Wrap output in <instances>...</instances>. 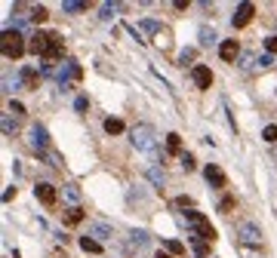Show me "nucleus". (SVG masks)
Segmentation results:
<instances>
[{"label": "nucleus", "instance_id": "obj_23", "mask_svg": "<svg viewBox=\"0 0 277 258\" xmlns=\"http://www.w3.org/2000/svg\"><path fill=\"white\" fill-rule=\"evenodd\" d=\"M129 243H133L136 249H142V246L148 243V234H145V231H133V240H129Z\"/></svg>", "mask_w": 277, "mask_h": 258}, {"label": "nucleus", "instance_id": "obj_13", "mask_svg": "<svg viewBox=\"0 0 277 258\" xmlns=\"http://www.w3.org/2000/svg\"><path fill=\"white\" fill-rule=\"evenodd\" d=\"M62 221H65V225H80V221H83V209H80V206H71V209H65Z\"/></svg>", "mask_w": 277, "mask_h": 258}, {"label": "nucleus", "instance_id": "obj_16", "mask_svg": "<svg viewBox=\"0 0 277 258\" xmlns=\"http://www.w3.org/2000/svg\"><path fill=\"white\" fill-rule=\"evenodd\" d=\"M166 147H170V154H182V135L170 132V135H166Z\"/></svg>", "mask_w": 277, "mask_h": 258}, {"label": "nucleus", "instance_id": "obj_38", "mask_svg": "<svg viewBox=\"0 0 277 258\" xmlns=\"http://www.w3.org/2000/svg\"><path fill=\"white\" fill-rule=\"evenodd\" d=\"M176 206H179V209H185V206H191V200H188V197H179V200H176Z\"/></svg>", "mask_w": 277, "mask_h": 258}, {"label": "nucleus", "instance_id": "obj_34", "mask_svg": "<svg viewBox=\"0 0 277 258\" xmlns=\"http://www.w3.org/2000/svg\"><path fill=\"white\" fill-rule=\"evenodd\" d=\"M179 62L185 65V62H194V49H185L182 55H179Z\"/></svg>", "mask_w": 277, "mask_h": 258}, {"label": "nucleus", "instance_id": "obj_28", "mask_svg": "<svg viewBox=\"0 0 277 258\" xmlns=\"http://www.w3.org/2000/svg\"><path fill=\"white\" fill-rule=\"evenodd\" d=\"M117 9H120L117 3H105V6H102V18H111V15H114Z\"/></svg>", "mask_w": 277, "mask_h": 258}, {"label": "nucleus", "instance_id": "obj_8", "mask_svg": "<svg viewBox=\"0 0 277 258\" xmlns=\"http://www.w3.org/2000/svg\"><path fill=\"white\" fill-rule=\"evenodd\" d=\"M203 178H207L213 188H219V191H222V188H228V178H225V172H222L216 163H210L207 169H203Z\"/></svg>", "mask_w": 277, "mask_h": 258}, {"label": "nucleus", "instance_id": "obj_24", "mask_svg": "<svg viewBox=\"0 0 277 258\" xmlns=\"http://www.w3.org/2000/svg\"><path fill=\"white\" fill-rule=\"evenodd\" d=\"M15 132V120H9V114H3V135H12Z\"/></svg>", "mask_w": 277, "mask_h": 258}, {"label": "nucleus", "instance_id": "obj_2", "mask_svg": "<svg viewBox=\"0 0 277 258\" xmlns=\"http://www.w3.org/2000/svg\"><path fill=\"white\" fill-rule=\"evenodd\" d=\"M0 49H3V55L6 59H22V52H25V37H22V31H3V37H0Z\"/></svg>", "mask_w": 277, "mask_h": 258}, {"label": "nucleus", "instance_id": "obj_27", "mask_svg": "<svg viewBox=\"0 0 277 258\" xmlns=\"http://www.w3.org/2000/svg\"><path fill=\"white\" fill-rule=\"evenodd\" d=\"M231 209H234V197H225V200L219 203V212H225V215H228Z\"/></svg>", "mask_w": 277, "mask_h": 258}, {"label": "nucleus", "instance_id": "obj_10", "mask_svg": "<svg viewBox=\"0 0 277 258\" xmlns=\"http://www.w3.org/2000/svg\"><path fill=\"white\" fill-rule=\"evenodd\" d=\"M191 77H194V86H197V89H210V86H213V71H210L207 65H194Z\"/></svg>", "mask_w": 277, "mask_h": 258}, {"label": "nucleus", "instance_id": "obj_25", "mask_svg": "<svg viewBox=\"0 0 277 258\" xmlns=\"http://www.w3.org/2000/svg\"><path fill=\"white\" fill-rule=\"evenodd\" d=\"M148 178H151L157 188H160V184H163V169H148Z\"/></svg>", "mask_w": 277, "mask_h": 258}, {"label": "nucleus", "instance_id": "obj_18", "mask_svg": "<svg viewBox=\"0 0 277 258\" xmlns=\"http://www.w3.org/2000/svg\"><path fill=\"white\" fill-rule=\"evenodd\" d=\"M200 43L203 46H213L216 43V31L213 28H200Z\"/></svg>", "mask_w": 277, "mask_h": 258}, {"label": "nucleus", "instance_id": "obj_29", "mask_svg": "<svg viewBox=\"0 0 277 258\" xmlns=\"http://www.w3.org/2000/svg\"><path fill=\"white\" fill-rule=\"evenodd\" d=\"M265 49H268V55L277 52V37H265Z\"/></svg>", "mask_w": 277, "mask_h": 258}, {"label": "nucleus", "instance_id": "obj_6", "mask_svg": "<svg viewBox=\"0 0 277 258\" xmlns=\"http://www.w3.org/2000/svg\"><path fill=\"white\" fill-rule=\"evenodd\" d=\"M31 147H34V151L40 154V157L49 151V135H46L43 126H31Z\"/></svg>", "mask_w": 277, "mask_h": 258}, {"label": "nucleus", "instance_id": "obj_21", "mask_svg": "<svg viewBox=\"0 0 277 258\" xmlns=\"http://www.w3.org/2000/svg\"><path fill=\"white\" fill-rule=\"evenodd\" d=\"M28 18H31V22H34V25H37V22H46V6H34Z\"/></svg>", "mask_w": 277, "mask_h": 258}, {"label": "nucleus", "instance_id": "obj_7", "mask_svg": "<svg viewBox=\"0 0 277 258\" xmlns=\"http://www.w3.org/2000/svg\"><path fill=\"white\" fill-rule=\"evenodd\" d=\"M28 49H31L34 55H40V59H43V55L49 52V31H46V34H43V31L31 34V40H28Z\"/></svg>", "mask_w": 277, "mask_h": 258}, {"label": "nucleus", "instance_id": "obj_12", "mask_svg": "<svg viewBox=\"0 0 277 258\" xmlns=\"http://www.w3.org/2000/svg\"><path fill=\"white\" fill-rule=\"evenodd\" d=\"M22 86L25 89H37V86H40V74H37L34 68H25L22 71Z\"/></svg>", "mask_w": 277, "mask_h": 258}, {"label": "nucleus", "instance_id": "obj_5", "mask_svg": "<svg viewBox=\"0 0 277 258\" xmlns=\"http://www.w3.org/2000/svg\"><path fill=\"white\" fill-rule=\"evenodd\" d=\"M253 15H256V6L250 3V0H244V3L234 9V18H231V22H234V28H247V25L253 22Z\"/></svg>", "mask_w": 277, "mask_h": 258}, {"label": "nucleus", "instance_id": "obj_26", "mask_svg": "<svg viewBox=\"0 0 277 258\" xmlns=\"http://www.w3.org/2000/svg\"><path fill=\"white\" fill-rule=\"evenodd\" d=\"M262 138L274 144V141H277V126H265V132H262Z\"/></svg>", "mask_w": 277, "mask_h": 258}, {"label": "nucleus", "instance_id": "obj_20", "mask_svg": "<svg viewBox=\"0 0 277 258\" xmlns=\"http://www.w3.org/2000/svg\"><path fill=\"white\" fill-rule=\"evenodd\" d=\"M62 9H65V12H83V9H86V3H80V0H65Z\"/></svg>", "mask_w": 277, "mask_h": 258}, {"label": "nucleus", "instance_id": "obj_33", "mask_svg": "<svg viewBox=\"0 0 277 258\" xmlns=\"http://www.w3.org/2000/svg\"><path fill=\"white\" fill-rule=\"evenodd\" d=\"M142 28H145L148 34H154V31H160V25H157V22H151V18H148V22H142Z\"/></svg>", "mask_w": 277, "mask_h": 258}, {"label": "nucleus", "instance_id": "obj_11", "mask_svg": "<svg viewBox=\"0 0 277 258\" xmlns=\"http://www.w3.org/2000/svg\"><path fill=\"white\" fill-rule=\"evenodd\" d=\"M219 55L225 62H234L237 55H240V46H237V40H222V46H219Z\"/></svg>", "mask_w": 277, "mask_h": 258}, {"label": "nucleus", "instance_id": "obj_14", "mask_svg": "<svg viewBox=\"0 0 277 258\" xmlns=\"http://www.w3.org/2000/svg\"><path fill=\"white\" fill-rule=\"evenodd\" d=\"M80 249H83V252H92V255H99V252H102V243H99V240H92V237H80Z\"/></svg>", "mask_w": 277, "mask_h": 258}, {"label": "nucleus", "instance_id": "obj_22", "mask_svg": "<svg viewBox=\"0 0 277 258\" xmlns=\"http://www.w3.org/2000/svg\"><path fill=\"white\" fill-rule=\"evenodd\" d=\"M194 255H197V258H207V255H210V243H203V240H194Z\"/></svg>", "mask_w": 277, "mask_h": 258}, {"label": "nucleus", "instance_id": "obj_4", "mask_svg": "<svg viewBox=\"0 0 277 258\" xmlns=\"http://www.w3.org/2000/svg\"><path fill=\"white\" fill-rule=\"evenodd\" d=\"M237 240L247 246H259L262 243V231H259V225H253V221H240L237 225Z\"/></svg>", "mask_w": 277, "mask_h": 258}, {"label": "nucleus", "instance_id": "obj_15", "mask_svg": "<svg viewBox=\"0 0 277 258\" xmlns=\"http://www.w3.org/2000/svg\"><path fill=\"white\" fill-rule=\"evenodd\" d=\"M105 132H108V135H120V132H123V120L108 117V120H105Z\"/></svg>", "mask_w": 277, "mask_h": 258}, {"label": "nucleus", "instance_id": "obj_30", "mask_svg": "<svg viewBox=\"0 0 277 258\" xmlns=\"http://www.w3.org/2000/svg\"><path fill=\"white\" fill-rule=\"evenodd\" d=\"M92 234H96V237H111V228L108 225H96V228H92Z\"/></svg>", "mask_w": 277, "mask_h": 258}, {"label": "nucleus", "instance_id": "obj_9", "mask_svg": "<svg viewBox=\"0 0 277 258\" xmlns=\"http://www.w3.org/2000/svg\"><path fill=\"white\" fill-rule=\"evenodd\" d=\"M34 197L40 200L43 206H55V200H59V194H55V188H52V184H46V181H40V184H37V188H34Z\"/></svg>", "mask_w": 277, "mask_h": 258}, {"label": "nucleus", "instance_id": "obj_39", "mask_svg": "<svg viewBox=\"0 0 277 258\" xmlns=\"http://www.w3.org/2000/svg\"><path fill=\"white\" fill-rule=\"evenodd\" d=\"M12 197H15V188H6V191H3V200H6V203H9V200H12Z\"/></svg>", "mask_w": 277, "mask_h": 258}, {"label": "nucleus", "instance_id": "obj_3", "mask_svg": "<svg viewBox=\"0 0 277 258\" xmlns=\"http://www.w3.org/2000/svg\"><path fill=\"white\" fill-rule=\"evenodd\" d=\"M154 126L151 123H136L133 132H129V141H133L139 151H154Z\"/></svg>", "mask_w": 277, "mask_h": 258}, {"label": "nucleus", "instance_id": "obj_36", "mask_svg": "<svg viewBox=\"0 0 277 258\" xmlns=\"http://www.w3.org/2000/svg\"><path fill=\"white\" fill-rule=\"evenodd\" d=\"M9 111H12V114H25V105H22V102H12Z\"/></svg>", "mask_w": 277, "mask_h": 258}, {"label": "nucleus", "instance_id": "obj_40", "mask_svg": "<svg viewBox=\"0 0 277 258\" xmlns=\"http://www.w3.org/2000/svg\"><path fill=\"white\" fill-rule=\"evenodd\" d=\"M157 258H173V255L170 252H157Z\"/></svg>", "mask_w": 277, "mask_h": 258}, {"label": "nucleus", "instance_id": "obj_37", "mask_svg": "<svg viewBox=\"0 0 277 258\" xmlns=\"http://www.w3.org/2000/svg\"><path fill=\"white\" fill-rule=\"evenodd\" d=\"M74 108H77V111H86V108H89V102H86V99H83V96H80V99H77V102H74Z\"/></svg>", "mask_w": 277, "mask_h": 258}, {"label": "nucleus", "instance_id": "obj_31", "mask_svg": "<svg viewBox=\"0 0 277 258\" xmlns=\"http://www.w3.org/2000/svg\"><path fill=\"white\" fill-rule=\"evenodd\" d=\"M253 62H256V59H253L250 52H244V55H240V68H253Z\"/></svg>", "mask_w": 277, "mask_h": 258}, {"label": "nucleus", "instance_id": "obj_32", "mask_svg": "<svg viewBox=\"0 0 277 258\" xmlns=\"http://www.w3.org/2000/svg\"><path fill=\"white\" fill-rule=\"evenodd\" d=\"M182 166L185 169H194V154H182Z\"/></svg>", "mask_w": 277, "mask_h": 258}, {"label": "nucleus", "instance_id": "obj_19", "mask_svg": "<svg viewBox=\"0 0 277 258\" xmlns=\"http://www.w3.org/2000/svg\"><path fill=\"white\" fill-rule=\"evenodd\" d=\"M62 194H65L71 203H77V200H80V188H77V184H65V188H62Z\"/></svg>", "mask_w": 277, "mask_h": 258}, {"label": "nucleus", "instance_id": "obj_17", "mask_svg": "<svg viewBox=\"0 0 277 258\" xmlns=\"http://www.w3.org/2000/svg\"><path fill=\"white\" fill-rule=\"evenodd\" d=\"M163 246H166V252H170L173 258H176V255H185V246L179 243V240H166V243H163Z\"/></svg>", "mask_w": 277, "mask_h": 258}, {"label": "nucleus", "instance_id": "obj_1", "mask_svg": "<svg viewBox=\"0 0 277 258\" xmlns=\"http://www.w3.org/2000/svg\"><path fill=\"white\" fill-rule=\"evenodd\" d=\"M185 221L194 228L191 240H203V243H213L216 240V228L210 225V218H203L200 212H185Z\"/></svg>", "mask_w": 277, "mask_h": 258}, {"label": "nucleus", "instance_id": "obj_35", "mask_svg": "<svg viewBox=\"0 0 277 258\" xmlns=\"http://www.w3.org/2000/svg\"><path fill=\"white\" fill-rule=\"evenodd\" d=\"M271 65H274V59H271V55L265 52V55H262V59H259V68H271Z\"/></svg>", "mask_w": 277, "mask_h": 258}]
</instances>
